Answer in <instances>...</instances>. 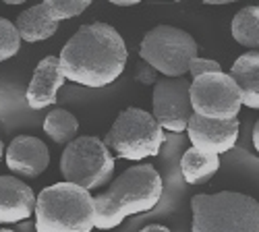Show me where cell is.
Wrapping results in <instances>:
<instances>
[{
    "instance_id": "7402d4cb",
    "label": "cell",
    "mask_w": 259,
    "mask_h": 232,
    "mask_svg": "<svg viewBox=\"0 0 259 232\" xmlns=\"http://www.w3.org/2000/svg\"><path fill=\"white\" fill-rule=\"evenodd\" d=\"M139 232H172V230H170V228H166V226H160V224H149V226L141 228Z\"/></svg>"
},
{
    "instance_id": "5b68a950",
    "label": "cell",
    "mask_w": 259,
    "mask_h": 232,
    "mask_svg": "<svg viewBox=\"0 0 259 232\" xmlns=\"http://www.w3.org/2000/svg\"><path fill=\"white\" fill-rule=\"evenodd\" d=\"M164 141V129L158 124L154 114L141 108L122 110L104 137L108 150L116 158L128 162H141L145 158L158 156Z\"/></svg>"
},
{
    "instance_id": "6da1fadb",
    "label": "cell",
    "mask_w": 259,
    "mask_h": 232,
    "mask_svg": "<svg viewBox=\"0 0 259 232\" xmlns=\"http://www.w3.org/2000/svg\"><path fill=\"white\" fill-rule=\"evenodd\" d=\"M60 67L67 81L83 87H106L114 83L124 67L128 50L122 35L108 23L81 25L60 50Z\"/></svg>"
},
{
    "instance_id": "d6986e66",
    "label": "cell",
    "mask_w": 259,
    "mask_h": 232,
    "mask_svg": "<svg viewBox=\"0 0 259 232\" xmlns=\"http://www.w3.org/2000/svg\"><path fill=\"white\" fill-rule=\"evenodd\" d=\"M21 48V35L17 31V25L9 19L0 17V62L13 58Z\"/></svg>"
},
{
    "instance_id": "cb8c5ba5",
    "label": "cell",
    "mask_w": 259,
    "mask_h": 232,
    "mask_svg": "<svg viewBox=\"0 0 259 232\" xmlns=\"http://www.w3.org/2000/svg\"><path fill=\"white\" fill-rule=\"evenodd\" d=\"M5 152H7V150H5V143H3V139H0V160L5 158Z\"/></svg>"
},
{
    "instance_id": "44dd1931",
    "label": "cell",
    "mask_w": 259,
    "mask_h": 232,
    "mask_svg": "<svg viewBox=\"0 0 259 232\" xmlns=\"http://www.w3.org/2000/svg\"><path fill=\"white\" fill-rule=\"evenodd\" d=\"M189 73L193 75V79H197L201 75H209V73H222V67L218 60H209V58H195L191 62Z\"/></svg>"
},
{
    "instance_id": "5bb4252c",
    "label": "cell",
    "mask_w": 259,
    "mask_h": 232,
    "mask_svg": "<svg viewBox=\"0 0 259 232\" xmlns=\"http://www.w3.org/2000/svg\"><path fill=\"white\" fill-rule=\"evenodd\" d=\"M15 25L21 39L27 41V44H35V41H44L56 33L58 17L52 13L48 0H44L41 5H35L21 13Z\"/></svg>"
},
{
    "instance_id": "7a4b0ae2",
    "label": "cell",
    "mask_w": 259,
    "mask_h": 232,
    "mask_svg": "<svg viewBox=\"0 0 259 232\" xmlns=\"http://www.w3.org/2000/svg\"><path fill=\"white\" fill-rule=\"evenodd\" d=\"M164 193L160 172L152 164L131 166L108 187V191L94 197L98 230H112L128 216L154 209Z\"/></svg>"
},
{
    "instance_id": "ba28073f",
    "label": "cell",
    "mask_w": 259,
    "mask_h": 232,
    "mask_svg": "<svg viewBox=\"0 0 259 232\" xmlns=\"http://www.w3.org/2000/svg\"><path fill=\"white\" fill-rule=\"evenodd\" d=\"M193 114L209 120L236 118L243 108V96L239 85L228 73H209L193 79L191 83Z\"/></svg>"
},
{
    "instance_id": "e0dca14e",
    "label": "cell",
    "mask_w": 259,
    "mask_h": 232,
    "mask_svg": "<svg viewBox=\"0 0 259 232\" xmlns=\"http://www.w3.org/2000/svg\"><path fill=\"white\" fill-rule=\"evenodd\" d=\"M232 37L243 48L259 50V7H245L232 19Z\"/></svg>"
},
{
    "instance_id": "603a6c76",
    "label": "cell",
    "mask_w": 259,
    "mask_h": 232,
    "mask_svg": "<svg viewBox=\"0 0 259 232\" xmlns=\"http://www.w3.org/2000/svg\"><path fill=\"white\" fill-rule=\"evenodd\" d=\"M253 147H255V152L259 154V120L255 122V126H253Z\"/></svg>"
},
{
    "instance_id": "7c38bea8",
    "label": "cell",
    "mask_w": 259,
    "mask_h": 232,
    "mask_svg": "<svg viewBox=\"0 0 259 232\" xmlns=\"http://www.w3.org/2000/svg\"><path fill=\"white\" fill-rule=\"evenodd\" d=\"M67 83V77L62 73L60 58L58 56H46L37 62L33 71V77L27 85L25 100L31 110H44L52 104H56L58 89Z\"/></svg>"
},
{
    "instance_id": "277c9868",
    "label": "cell",
    "mask_w": 259,
    "mask_h": 232,
    "mask_svg": "<svg viewBox=\"0 0 259 232\" xmlns=\"http://www.w3.org/2000/svg\"><path fill=\"white\" fill-rule=\"evenodd\" d=\"M191 212V232H259V201L236 191L193 195Z\"/></svg>"
},
{
    "instance_id": "52a82bcc",
    "label": "cell",
    "mask_w": 259,
    "mask_h": 232,
    "mask_svg": "<svg viewBox=\"0 0 259 232\" xmlns=\"http://www.w3.org/2000/svg\"><path fill=\"white\" fill-rule=\"evenodd\" d=\"M139 56L168 79H181L197 58V41L185 29L158 25L143 35Z\"/></svg>"
},
{
    "instance_id": "3957f363",
    "label": "cell",
    "mask_w": 259,
    "mask_h": 232,
    "mask_svg": "<svg viewBox=\"0 0 259 232\" xmlns=\"http://www.w3.org/2000/svg\"><path fill=\"white\" fill-rule=\"evenodd\" d=\"M33 216L35 232H92L96 228L94 197L71 182L46 187L37 195Z\"/></svg>"
},
{
    "instance_id": "9c48e42d",
    "label": "cell",
    "mask_w": 259,
    "mask_h": 232,
    "mask_svg": "<svg viewBox=\"0 0 259 232\" xmlns=\"http://www.w3.org/2000/svg\"><path fill=\"white\" fill-rule=\"evenodd\" d=\"M152 106H154L152 114L162 129H166L170 133L187 131L189 120L193 116L191 81H187L185 77H181V79L162 77L154 85Z\"/></svg>"
},
{
    "instance_id": "4fadbf2b",
    "label": "cell",
    "mask_w": 259,
    "mask_h": 232,
    "mask_svg": "<svg viewBox=\"0 0 259 232\" xmlns=\"http://www.w3.org/2000/svg\"><path fill=\"white\" fill-rule=\"evenodd\" d=\"M37 195L15 176H0V224L25 222L35 214Z\"/></svg>"
},
{
    "instance_id": "8fae6325",
    "label": "cell",
    "mask_w": 259,
    "mask_h": 232,
    "mask_svg": "<svg viewBox=\"0 0 259 232\" xmlns=\"http://www.w3.org/2000/svg\"><path fill=\"white\" fill-rule=\"evenodd\" d=\"M5 160L11 172L23 178H37L41 172H46L50 164V152L41 139L31 135H19L9 143Z\"/></svg>"
},
{
    "instance_id": "ffe728a7",
    "label": "cell",
    "mask_w": 259,
    "mask_h": 232,
    "mask_svg": "<svg viewBox=\"0 0 259 232\" xmlns=\"http://www.w3.org/2000/svg\"><path fill=\"white\" fill-rule=\"evenodd\" d=\"M48 5L52 13L58 17V21H62V19L79 17L90 7V0H48Z\"/></svg>"
},
{
    "instance_id": "30bf717a",
    "label": "cell",
    "mask_w": 259,
    "mask_h": 232,
    "mask_svg": "<svg viewBox=\"0 0 259 232\" xmlns=\"http://www.w3.org/2000/svg\"><path fill=\"white\" fill-rule=\"evenodd\" d=\"M239 118L230 120H209L203 116L193 114L187 126V135L191 145L199 152L222 156L230 152L239 139Z\"/></svg>"
},
{
    "instance_id": "2e32d148",
    "label": "cell",
    "mask_w": 259,
    "mask_h": 232,
    "mask_svg": "<svg viewBox=\"0 0 259 232\" xmlns=\"http://www.w3.org/2000/svg\"><path fill=\"white\" fill-rule=\"evenodd\" d=\"M218 170H220V156L215 154H205L191 147L181 158V172L185 182L189 184H203Z\"/></svg>"
},
{
    "instance_id": "ac0fdd59",
    "label": "cell",
    "mask_w": 259,
    "mask_h": 232,
    "mask_svg": "<svg viewBox=\"0 0 259 232\" xmlns=\"http://www.w3.org/2000/svg\"><path fill=\"white\" fill-rule=\"evenodd\" d=\"M44 133L54 141V143H64L69 145L71 141L77 139L79 133V120L75 114H71L64 108H56L52 110L46 120H44Z\"/></svg>"
},
{
    "instance_id": "8992f818",
    "label": "cell",
    "mask_w": 259,
    "mask_h": 232,
    "mask_svg": "<svg viewBox=\"0 0 259 232\" xmlns=\"http://www.w3.org/2000/svg\"><path fill=\"white\" fill-rule=\"evenodd\" d=\"M60 174L64 182L92 191L110 182L114 174V156L106 147L104 139L92 135L77 137L62 150Z\"/></svg>"
},
{
    "instance_id": "d4e9b609",
    "label": "cell",
    "mask_w": 259,
    "mask_h": 232,
    "mask_svg": "<svg viewBox=\"0 0 259 232\" xmlns=\"http://www.w3.org/2000/svg\"><path fill=\"white\" fill-rule=\"evenodd\" d=\"M0 232H13V230H9V228H0Z\"/></svg>"
},
{
    "instance_id": "9a60e30c",
    "label": "cell",
    "mask_w": 259,
    "mask_h": 232,
    "mask_svg": "<svg viewBox=\"0 0 259 232\" xmlns=\"http://www.w3.org/2000/svg\"><path fill=\"white\" fill-rule=\"evenodd\" d=\"M228 75L241 89L243 106L259 110V50L241 54Z\"/></svg>"
}]
</instances>
